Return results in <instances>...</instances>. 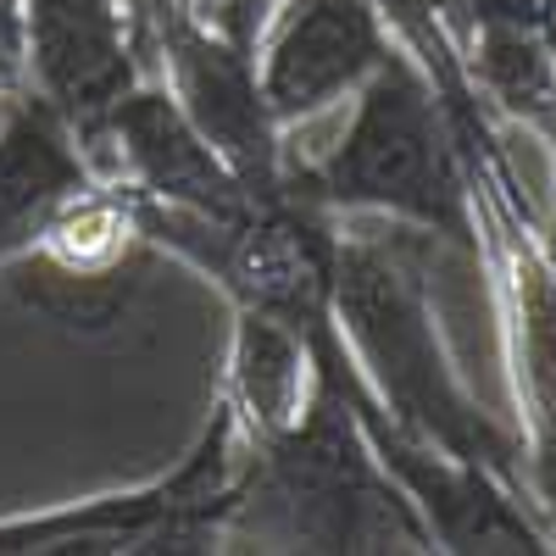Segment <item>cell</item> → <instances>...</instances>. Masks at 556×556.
<instances>
[{
  "instance_id": "cell-1",
  "label": "cell",
  "mask_w": 556,
  "mask_h": 556,
  "mask_svg": "<svg viewBox=\"0 0 556 556\" xmlns=\"http://www.w3.org/2000/svg\"><path fill=\"white\" fill-rule=\"evenodd\" d=\"M434 251L445 245L406 223H390V228L340 223V256H334L340 334L362 367L367 390L379 395V406L390 412V424L401 434L424 440L456 462H473L501 484H513L518 495H529V462H523L518 429L495 424V412L468 390L445 345L434 290H429Z\"/></svg>"
},
{
  "instance_id": "cell-2",
  "label": "cell",
  "mask_w": 556,
  "mask_h": 556,
  "mask_svg": "<svg viewBox=\"0 0 556 556\" xmlns=\"http://www.w3.org/2000/svg\"><path fill=\"white\" fill-rule=\"evenodd\" d=\"M445 117L473 201V262L490 273L506 379L518 401V440L529 462V495L540 523L556 540V256L545 251V228L534 223L518 167L506 156L495 112L479 101L473 84L445 89Z\"/></svg>"
},
{
  "instance_id": "cell-3",
  "label": "cell",
  "mask_w": 556,
  "mask_h": 556,
  "mask_svg": "<svg viewBox=\"0 0 556 556\" xmlns=\"http://www.w3.org/2000/svg\"><path fill=\"white\" fill-rule=\"evenodd\" d=\"M290 184L334 217H384L424 228L462 256L479 251L468 173L456 156L445 101L401 39L351 96V123L334 146L323 156L295 151Z\"/></svg>"
},
{
  "instance_id": "cell-4",
  "label": "cell",
  "mask_w": 556,
  "mask_h": 556,
  "mask_svg": "<svg viewBox=\"0 0 556 556\" xmlns=\"http://www.w3.org/2000/svg\"><path fill=\"white\" fill-rule=\"evenodd\" d=\"M228 540L267 551H440L424 513L379 462L362 417L340 390L317 379V395L295 424L251 445V484Z\"/></svg>"
},
{
  "instance_id": "cell-5",
  "label": "cell",
  "mask_w": 556,
  "mask_h": 556,
  "mask_svg": "<svg viewBox=\"0 0 556 556\" xmlns=\"http://www.w3.org/2000/svg\"><path fill=\"white\" fill-rule=\"evenodd\" d=\"M245 484L251 445L240 440L228 406L212 401V417L167 473L0 518V556H206L228 545Z\"/></svg>"
},
{
  "instance_id": "cell-6",
  "label": "cell",
  "mask_w": 556,
  "mask_h": 556,
  "mask_svg": "<svg viewBox=\"0 0 556 556\" xmlns=\"http://www.w3.org/2000/svg\"><path fill=\"white\" fill-rule=\"evenodd\" d=\"M139 39H146V67L173 89V101L190 112V123L206 134V146L240 173L251 195H285L295 151L290 128L273 117L262 78H256V51L235 45L206 17L173 7V0H134Z\"/></svg>"
},
{
  "instance_id": "cell-7",
  "label": "cell",
  "mask_w": 556,
  "mask_h": 556,
  "mask_svg": "<svg viewBox=\"0 0 556 556\" xmlns=\"http://www.w3.org/2000/svg\"><path fill=\"white\" fill-rule=\"evenodd\" d=\"M139 256H151V245L139 240L128 190L101 173L45 223V235L28 256L12 262V273L17 295L56 317L62 329H106L134 295Z\"/></svg>"
},
{
  "instance_id": "cell-8",
  "label": "cell",
  "mask_w": 556,
  "mask_h": 556,
  "mask_svg": "<svg viewBox=\"0 0 556 556\" xmlns=\"http://www.w3.org/2000/svg\"><path fill=\"white\" fill-rule=\"evenodd\" d=\"M84 151L96 162V173L117 178L139 201L212 212V217H235L267 201V195H251L240 173L206 146V134L190 123V112L173 101V89L156 73L139 78L101 117V128L84 139Z\"/></svg>"
},
{
  "instance_id": "cell-9",
  "label": "cell",
  "mask_w": 556,
  "mask_h": 556,
  "mask_svg": "<svg viewBox=\"0 0 556 556\" xmlns=\"http://www.w3.org/2000/svg\"><path fill=\"white\" fill-rule=\"evenodd\" d=\"M23 78L84 146L128 89L151 78L134 0H23Z\"/></svg>"
},
{
  "instance_id": "cell-10",
  "label": "cell",
  "mask_w": 556,
  "mask_h": 556,
  "mask_svg": "<svg viewBox=\"0 0 556 556\" xmlns=\"http://www.w3.org/2000/svg\"><path fill=\"white\" fill-rule=\"evenodd\" d=\"M395 51L374 0H278L256 39V78L285 128L351 101Z\"/></svg>"
},
{
  "instance_id": "cell-11",
  "label": "cell",
  "mask_w": 556,
  "mask_h": 556,
  "mask_svg": "<svg viewBox=\"0 0 556 556\" xmlns=\"http://www.w3.org/2000/svg\"><path fill=\"white\" fill-rule=\"evenodd\" d=\"M96 178L101 173L67 117L34 89H17L7 101V123H0V267L28 256L45 223Z\"/></svg>"
},
{
  "instance_id": "cell-12",
  "label": "cell",
  "mask_w": 556,
  "mask_h": 556,
  "mask_svg": "<svg viewBox=\"0 0 556 556\" xmlns=\"http://www.w3.org/2000/svg\"><path fill=\"white\" fill-rule=\"evenodd\" d=\"M312 395H317V367H312L306 340L267 312L235 306V334H228L217 401L235 417L240 440L245 445L278 440L306 412Z\"/></svg>"
},
{
  "instance_id": "cell-13",
  "label": "cell",
  "mask_w": 556,
  "mask_h": 556,
  "mask_svg": "<svg viewBox=\"0 0 556 556\" xmlns=\"http://www.w3.org/2000/svg\"><path fill=\"white\" fill-rule=\"evenodd\" d=\"M462 67L479 101L513 123H556V39L540 23H479L462 34Z\"/></svg>"
},
{
  "instance_id": "cell-14",
  "label": "cell",
  "mask_w": 556,
  "mask_h": 556,
  "mask_svg": "<svg viewBox=\"0 0 556 556\" xmlns=\"http://www.w3.org/2000/svg\"><path fill=\"white\" fill-rule=\"evenodd\" d=\"M17 89H28V78H23V56H12L7 45H0V101H12Z\"/></svg>"
},
{
  "instance_id": "cell-15",
  "label": "cell",
  "mask_w": 556,
  "mask_h": 556,
  "mask_svg": "<svg viewBox=\"0 0 556 556\" xmlns=\"http://www.w3.org/2000/svg\"><path fill=\"white\" fill-rule=\"evenodd\" d=\"M545 139H551V156H556V123L545 128ZM545 251L556 256V212H551V228H545Z\"/></svg>"
},
{
  "instance_id": "cell-16",
  "label": "cell",
  "mask_w": 556,
  "mask_h": 556,
  "mask_svg": "<svg viewBox=\"0 0 556 556\" xmlns=\"http://www.w3.org/2000/svg\"><path fill=\"white\" fill-rule=\"evenodd\" d=\"M173 7H184V12H195V17H206V12H212V0H173Z\"/></svg>"
},
{
  "instance_id": "cell-17",
  "label": "cell",
  "mask_w": 556,
  "mask_h": 556,
  "mask_svg": "<svg viewBox=\"0 0 556 556\" xmlns=\"http://www.w3.org/2000/svg\"><path fill=\"white\" fill-rule=\"evenodd\" d=\"M551 39H556V28H551Z\"/></svg>"
}]
</instances>
